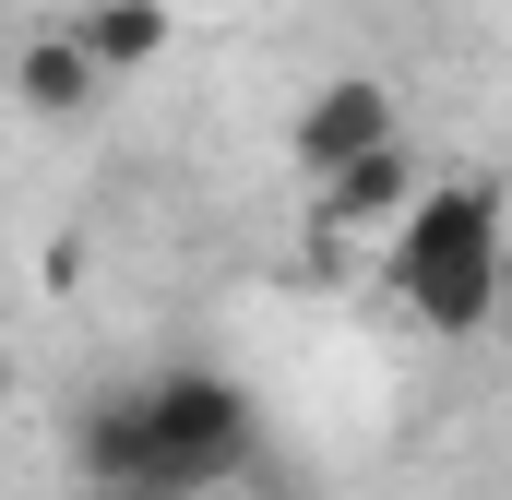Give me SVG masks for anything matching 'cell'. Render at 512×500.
<instances>
[{
    "label": "cell",
    "instance_id": "6da1fadb",
    "mask_svg": "<svg viewBox=\"0 0 512 500\" xmlns=\"http://www.w3.org/2000/svg\"><path fill=\"white\" fill-rule=\"evenodd\" d=\"M262 441V405L227 370H155L84 417V477L108 500H215Z\"/></svg>",
    "mask_w": 512,
    "mask_h": 500
},
{
    "label": "cell",
    "instance_id": "7a4b0ae2",
    "mask_svg": "<svg viewBox=\"0 0 512 500\" xmlns=\"http://www.w3.org/2000/svg\"><path fill=\"white\" fill-rule=\"evenodd\" d=\"M382 286L417 310V334H489L501 310V191L489 179H417V203L382 227Z\"/></svg>",
    "mask_w": 512,
    "mask_h": 500
},
{
    "label": "cell",
    "instance_id": "3957f363",
    "mask_svg": "<svg viewBox=\"0 0 512 500\" xmlns=\"http://www.w3.org/2000/svg\"><path fill=\"white\" fill-rule=\"evenodd\" d=\"M393 131H405V108H393V84H382V72H334V84L298 108L286 155H298L310 179H334L346 155H370V143H393Z\"/></svg>",
    "mask_w": 512,
    "mask_h": 500
},
{
    "label": "cell",
    "instance_id": "277c9868",
    "mask_svg": "<svg viewBox=\"0 0 512 500\" xmlns=\"http://www.w3.org/2000/svg\"><path fill=\"white\" fill-rule=\"evenodd\" d=\"M405 203H417V143H405V131H393V143H370V155H346L334 179H310L322 239H382Z\"/></svg>",
    "mask_w": 512,
    "mask_h": 500
},
{
    "label": "cell",
    "instance_id": "5b68a950",
    "mask_svg": "<svg viewBox=\"0 0 512 500\" xmlns=\"http://www.w3.org/2000/svg\"><path fill=\"white\" fill-rule=\"evenodd\" d=\"M96 84H108V72L84 60V36H24V48H12V96H24L36 120H84Z\"/></svg>",
    "mask_w": 512,
    "mask_h": 500
},
{
    "label": "cell",
    "instance_id": "8992f818",
    "mask_svg": "<svg viewBox=\"0 0 512 500\" xmlns=\"http://www.w3.org/2000/svg\"><path fill=\"white\" fill-rule=\"evenodd\" d=\"M72 36H84V60L120 84V72H155V60H167V36H179V24H167V0H96Z\"/></svg>",
    "mask_w": 512,
    "mask_h": 500
}]
</instances>
